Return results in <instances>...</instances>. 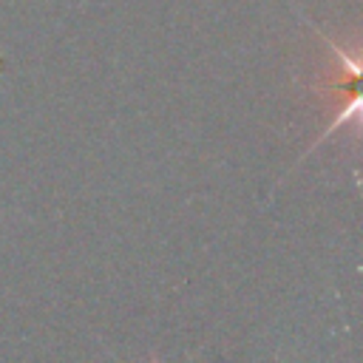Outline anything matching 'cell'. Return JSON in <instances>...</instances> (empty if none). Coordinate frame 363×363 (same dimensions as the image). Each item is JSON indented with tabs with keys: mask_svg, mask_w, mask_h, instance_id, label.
Here are the masks:
<instances>
[{
	"mask_svg": "<svg viewBox=\"0 0 363 363\" xmlns=\"http://www.w3.org/2000/svg\"><path fill=\"white\" fill-rule=\"evenodd\" d=\"M150 363H162V360H150Z\"/></svg>",
	"mask_w": 363,
	"mask_h": 363,
	"instance_id": "1",
	"label": "cell"
}]
</instances>
